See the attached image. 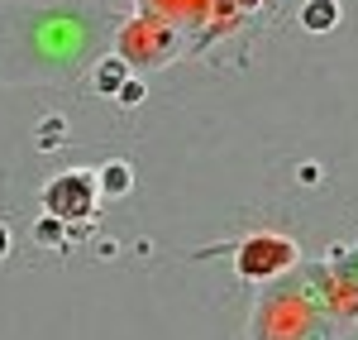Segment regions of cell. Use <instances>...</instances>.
<instances>
[{"label": "cell", "mask_w": 358, "mask_h": 340, "mask_svg": "<svg viewBox=\"0 0 358 340\" xmlns=\"http://www.w3.org/2000/svg\"><path fill=\"white\" fill-rule=\"evenodd\" d=\"M268 250H258V240H248V250L239 254V268L244 273H273V268H282L287 259H292V245L287 240H263Z\"/></svg>", "instance_id": "6da1fadb"}, {"label": "cell", "mask_w": 358, "mask_h": 340, "mask_svg": "<svg viewBox=\"0 0 358 340\" xmlns=\"http://www.w3.org/2000/svg\"><path fill=\"white\" fill-rule=\"evenodd\" d=\"M334 20H339V5L334 0H306V10H301V25L306 29H334Z\"/></svg>", "instance_id": "7a4b0ae2"}, {"label": "cell", "mask_w": 358, "mask_h": 340, "mask_svg": "<svg viewBox=\"0 0 358 340\" xmlns=\"http://www.w3.org/2000/svg\"><path fill=\"white\" fill-rule=\"evenodd\" d=\"M96 82H101V91H120V86H124V67H120V62L101 67V72H96Z\"/></svg>", "instance_id": "3957f363"}, {"label": "cell", "mask_w": 358, "mask_h": 340, "mask_svg": "<svg viewBox=\"0 0 358 340\" xmlns=\"http://www.w3.org/2000/svg\"><path fill=\"white\" fill-rule=\"evenodd\" d=\"M106 187H110V192H124V187H129V168H124V163H110V177H106Z\"/></svg>", "instance_id": "277c9868"}, {"label": "cell", "mask_w": 358, "mask_h": 340, "mask_svg": "<svg viewBox=\"0 0 358 340\" xmlns=\"http://www.w3.org/2000/svg\"><path fill=\"white\" fill-rule=\"evenodd\" d=\"M120 101H124V106H138V101H143V86H138V82H124V86H120Z\"/></svg>", "instance_id": "5b68a950"}, {"label": "cell", "mask_w": 358, "mask_h": 340, "mask_svg": "<svg viewBox=\"0 0 358 340\" xmlns=\"http://www.w3.org/2000/svg\"><path fill=\"white\" fill-rule=\"evenodd\" d=\"M5 250H10V245H5V230H0V254H5Z\"/></svg>", "instance_id": "8992f818"}]
</instances>
